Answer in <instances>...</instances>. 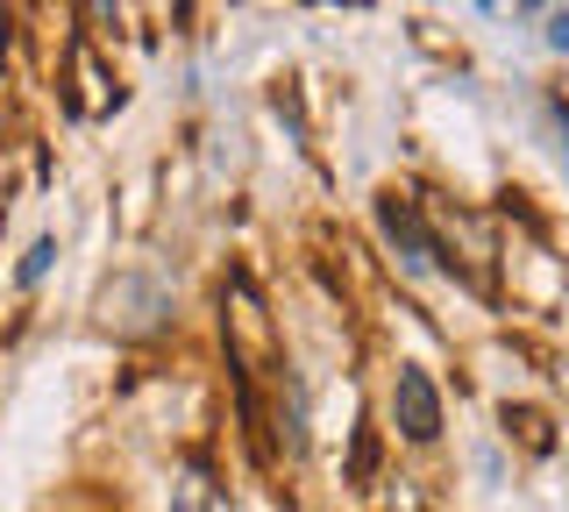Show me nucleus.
<instances>
[{"label": "nucleus", "mask_w": 569, "mask_h": 512, "mask_svg": "<svg viewBox=\"0 0 569 512\" xmlns=\"http://www.w3.org/2000/svg\"><path fill=\"white\" fill-rule=\"evenodd\" d=\"M50 257H58V242H50V235H43V242H36V250L22 257V285H36V278H43V271H50Z\"/></svg>", "instance_id": "3"}, {"label": "nucleus", "mask_w": 569, "mask_h": 512, "mask_svg": "<svg viewBox=\"0 0 569 512\" xmlns=\"http://www.w3.org/2000/svg\"><path fill=\"white\" fill-rule=\"evenodd\" d=\"M378 228L399 242L406 271H427V263H435V242H427V228H420V214H413L406 200H378Z\"/></svg>", "instance_id": "2"}, {"label": "nucleus", "mask_w": 569, "mask_h": 512, "mask_svg": "<svg viewBox=\"0 0 569 512\" xmlns=\"http://www.w3.org/2000/svg\"><path fill=\"white\" fill-rule=\"evenodd\" d=\"M548 50H569V14H556V22H548Z\"/></svg>", "instance_id": "4"}, {"label": "nucleus", "mask_w": 569, "mask_h": 512, "mask_svg": "<svg viewBox=\"0 0 569 512\" xmlns=\"http://www.w3.org/2000/svg\"><path fill=\"white\" fill-rule=\"evenodd\" d=\"M391 420H399L406 441H435L441 434V399H435V378L420 363H399V384H391Z\"/></svg>", "instance_id": "1"}]
</instances>
